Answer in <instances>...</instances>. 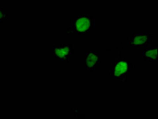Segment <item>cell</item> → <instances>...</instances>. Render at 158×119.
<instances>
[{"instance_id": "1", "label": "cell", "mask_w": 158, "mask_h": 119, "mask_svg": "<svg viewBox=\"0 0 158 119\" xmlns=\"http://www.w3.org/2000/svg\"><path fill=\"white\" fill-rule=\"evenodd\" d=\"M128 70V64L125 61L117 62L115 65L113 71V77L116 80L124 81Z\"/></svg>"}, {"instance_id": "2", "label": "cell", "mask_w": 158, "mask_h": 119, "mask_svg": "<svg viewBox=\"0 0 158 119\" xmlns=\"http://www.w3.org/2000/svg\"><path fill=\"white\" fill-rule=\"evenodd\" d=\"M90 22L89 19L86 17L78 19L76 23L77 30L80 32H84L89 28Z\"/></svg>"}, {"instance_id": "3", "label": "cell", "mask_w": 158, "mask_h": 119, "mask_svg": "<svg viewBox=\"0 0 158 119\" xmlns=\"http://www.w3.org/2000/svg\"><path fill=\"white\" fill-rule=\"evenodd\" d=\"M98 57L93 53H90L86 60V67L89 69L93 68L98 62Z\"/></svg>"}, {"instance_id": "4", "label": "cell", "mask_w": 158, "mask_h": 119, "mask_svg": "<svg viewBox=\"0 0 158 119\" xmlns=\"http://www.w3.org/2000/svg\"><path fill=\"white\" fill-rule=\"evenodd\" d=\"M69 50L68 47H65L55 49V53L58 57L63 58L68 55Z\"/></svg>"}, {"instance_id": "5", "label": "cell", "mask_w": 158, "mask_h": 119, "mask_svg": "<svg viewBox=\"0 0 158 119\" xmlns=\"http://www.w3.org/2000/svg\"><path fill=\"white\" fill-rule=\"evenodd\" d=\"M157 49L147 51L145 56L152 60H155L157 57Z\"/></svg>"}, {"instance_id": "6", "label": "cell", "mask_w": 158, "mask_h": 119, "mask_svg": "<svg viewBox=\"0 0 158 119\" xmlns=\"http://www.w3.org/2000/svg\"><path fill=\"white\" fill-rule=\"evenodd\" d=\"M146 40V36H136L134 38L133 41V43L135 45H140L144 43Z\"/></svg>"}, {"instance_id": "7", "label": "cell", "mask_w": 158, "mask_h": 119, "mask_svg": "<svg viewBox=\"0 0 158 119\" xmlns=\"http://www.w3.org/2000/svg\"><path fill=\"white\" fill-rule=\"evenodd\" d=\"M3 16V14L0 11V19H1Z\"/></svg>"}]
</instances>
